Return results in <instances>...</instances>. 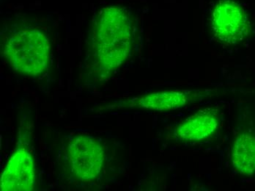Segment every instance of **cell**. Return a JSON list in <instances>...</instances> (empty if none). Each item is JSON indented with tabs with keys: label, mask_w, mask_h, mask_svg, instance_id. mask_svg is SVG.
<instances>
[{
	"label": "cell",
	"mask_w": 255,
	"mask_h": 191,
	"mask_svg": "<svg viewBox=\"0 0 255 191\" xmlns=\"http://www.w3.org/2000/svg\"><path fill=\"white\" fill-rule=\"evenodd\" d=\"M211 22L216 39L225 43L242 41L248 30L247 14L233 0H222L218 3L213 10Z\"/></svg>",
	"instance_id": "obj_5"
},
{
	"label": "cell",
	"mask_w": 255,
	"mask_h": 191,
	"mask_svg": "<svg viewBox=\"0 0 255 191\" xmlns=\"http://www.w3.org/2000/svg\"><path fill=\"white\" fill-rule=\"evenodd\" d=\"M67 155L71 174L79 181H93L102 172L105 150L102 143L94 137H72L68 142Z\"/></svg>",
	"instance_id": "obj_4"
},
{
	"label": "cell",
	"mask_w": 255,
	"mask_h": 191,
	"mask_svg": "<svg viewBox=\"0 0 255 191\" xmlns=\"http://www.w3.org/2000/svg\"><path fill=\"white\" fill-rule=\"evenodd\" d=\"M217 95L218 92L216 89L170 90L120 99L114 103L105 105L104 109L130 108L158 112L169 111L203 102L205 99Z\"/></svg>",
	"instance_id": "obj_3"
},
{
	"label": "cell",
	"mask_w": 255,
	"mask_h": 191,
	"mask_svg": "<svg viewBox=\"0 0 255 191\" xmlns=\"http://www.w3.org/2000/svg\"><path fill=\"white\" fill-rule=\"evenodd\" d=\"M35 183L36 175L33 158L27 149L18 147L1 174L0 191H32Z\"/></svg>",
	"instance_id": "obj_7"
},
{
	"label": "cell",
	"mask_w": 255,
	"mask_h": 191,
	"mask_svg": "<svg viewBox=\"0 0 255 191\" xmlns=\"http://www.w3.org/2000/svg\"><path fill=\"white\" fill-rule=\"evenodd\" d=\"M1 52L14 71L23 75L43 74L49 65L47 34L29 21L17 20L1 30Z\"/></svg>",
	"instance_id": "obj_2"
},
{
	"label": "cell",
	"mask_w": 255,
	"mask_h": 191,
	"mask_svg": "<svg viewBox=\"0 0 255 191\" xmlns=\"http://www.w3.org/2000/svg\"><path fill=\"white\" fill-rule=\"evenodd\" d=\"M231 162L238 173L245 176L255 174V135L242 131L235 138L231 149Z\"/></svg>",
	"instance_id": "obj_8"
},
{
	"label": "cell",
	"mask_w": 255,
	"mask_h": 191,
	"mask_svg": "<svg viewBox=\"0 0 255 191\" xmlns=\"http://www.w3.org/2000/svg\"><path fill=\"white\" fill-rule=\"evenodd\" d=\"M133 43L131 18L119 6L101 9L93 17L87 39L85 77L88 83L108 80L127 60Z\"/></svg>",
	"instance_id": "obj_1"
},
{
	"label": "cell",
	"mask_w": 255,
	"mask_h": 191,
	"mask_svg": "<svg viewBox=\"0 0 255 191\" xmlns=\"http://www.w3.org/2000/svg\"><path fill=\"white\" fill-rule=\"evenodd\" d=\"M221 115L219 109L207 108L186 118L167 135L169 141L175 142H197L213 138L219 130Z\"/></svg>",
	"instance_id": "obj_6"
}]
</instances>
